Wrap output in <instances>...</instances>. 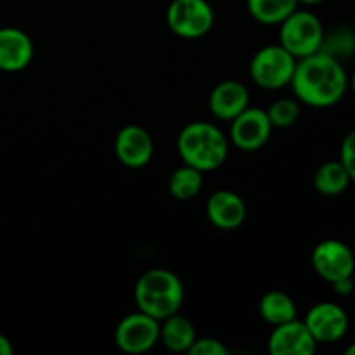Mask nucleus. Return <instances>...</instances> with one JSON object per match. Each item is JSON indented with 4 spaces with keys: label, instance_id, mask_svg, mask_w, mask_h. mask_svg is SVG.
Wrapping results in <instances>:
<instances>
[{
    "label": "nucleus",
    "instance_id": "obj_17",
    "mask_svg": "<svg viewBox=\"0 0 355 355\" xmlns=\"http://www.w3.org/2000/svg\"><path fill=\"white\" fill-rule=\"evenodd\" d=\"M260 318L270 326H279L297 319V305L295 300L284 291H269L260 298Z\"/></svg>",
    "mask_w": 355,
    "mask_h": 355
},
{
    "label": "nucleus",
    "instance_id": "obj_18",
    "mask_svg": "<svg viewBox=\"0 0 355 355\" xmlns=\"http://www.w3.org/2000/svg\"><path fill=\"white\" fill-rule=\"evenodd\" d=\"M350 175L342 162H326L315 170L314 187L322 196H340L350 186Z\"/></svg>",
    "mask_w": 355,
    "mask_h": 355
},
{
    "label": "nucleus",
    "instance_id": "obj_14",
    "mask_svg": "<svg viewBox=\"0 0 355 355\" xmlns=\"http://www.w3.org/2000/svg\"><path fill=\"white\" fill-rule=\"evenodd\" d=\"M208 106L215 118L231 121L250 106V92L243 82L224 80L210 92Z\"/></svg>",
    "mask_w": 355,
    "mask_h": 355
},
{
    "label": "nucleus",
    "instance_id": "obj_23",
    "mask_svg": "<svg viewBox=\"0 0 355 355\" xmlns=\"http://www.w3.org/2000/svg\"><path fill=\"white\" fill-rule=\"evenodd\" d=\"M189 355H227L229 349L217 338H196L191 349L187 350Z\"/></svg>",
    "mask_w": 355,
    "mask_h": 355
},
{
    "label": "nucleus",
    "instance_id": "obj_9",
    "mask_svg": "<svg viewBox=\"0 0 355 355\" xmlns=\"http://www.w3.org/2000/svg\"><path fill=\"white\" fill-rule=\"evenodd\" d=\"M312 267L315 274L328 283L354 276L355 252L338 239H324L312 252Z\"/></svg>",
    "mask_w": 355,
    "mask_h": 355
},
{
    "label": "nucleus",
    "instance_id": "obj_15",
    "mask_svg": "<svg viewBox=\"0 0 355 355\" xmlns=\"http://www.w3.org/2000/svg\"><path fill=\"white\" fill-rule=\"evenodd\" d=\"M208 220L222 231H234L246 220V203L239 194L222 189L207 201Z\"/></svg>",
    "mask_w": 355,
    "mask_h": 355
},
{
    "label": "nucleus",
    "instance_id": "obj_8",
    "mask_svg": "<svg viewBox=\"0 0 355 355\" xmlns=\"http://www.w3.org/2000/svg\"><path fill=\"white\" fill-rule=\"evenodd\" d=\"M272 128L266 110L248 106L231 120L229 139L239 151L255 153L269 142Z\"/></svg>",
    "mask_w": 355,
    "mask_h": 355
},
{
    "label": "nucleus",
    "instance_id": "obj_24",
    "mask_svg": "<svg viewBox=\"0 0 355 355\" xmlns=\"http://www.w3.org/2000/svg\"><path fill=\"white\" fill-rule=\"evenodd\" d=\"M340 162L349 172L350 180L355 182V130L349 132L343 139L342 148H340Z\"/></svg>",
    "mask_w": 355,
    "mask_h": 355
},
{
    "label": "nucleus",
    "instance_id": "obj_2",
    "mask_svg": "<svg viewBox=\"0 0 355 355\" xmlns=\"http://www.w3.org/2000/svg\"><path fill=\"white\" fill-rule=\"evenodd\" d=\"M177 151L184 165L207 173L220 168L229 155V139L208 121H193L180 130Z\"/></svg>",
    "mask_w": 355,
    "mask_h": 355
},
{
    "label": "nucleus",
    "instance_id": "obj_28",
    "mask_svg": "<svg viewBox=\"0 0 355 355\" xmlns=\"http://www.w3.org/2000/svg\"><path fill=\"white\" fill-rule=\"evenodd\" d=\"M349 87H350V89H352V92L355 94V69H354L352 76H350V78H349Z\"/></svg>",
    "mask_w": 355,
    "mask_h": 355
},
{
    "label": "nucleus",
    "instance_id": "obj_20",
    "mask_svg": "<svg viewBox=\"0 0 355 355\" xmlns=\"http://www.w3.org/2000/svg\"><path fill=\"white\" fill-rule=\"evenodd\" d=\"M201 189H203V172L189 165L175 168L168 179V191L175 200H193L201 193Z\"/></svg>",
    "mask_w": 355,
    "mask_h": 355
},
{
    "label": "nucleus",
    "instance_id": "obj_19",
    "mask_svg": "<svg viewBox=\"0 0 355 355\" xmlns=\"http://www.w3.org/2000/svg\"><path fill=\"white\" fill-rule=\"evenodd\" d=\"M298 6V0H246L250 16L266 26L281 24Z\"/></svg>",
    "mask_w": 355,
    "mask_h": 355
},
{
    "label": "nucleus",
    "instance_id": "obj_29",
    "mask_svg": "<svg viewBox=\"0 0 355 355\" xmlns=\"http://www.w3.org/2000/svg\"><path fill=\"white\" fill-rule=\"evenodd\" d=\"M345 354H347V355H355V342L352 343V345H349V347H347Z\"/></svg>",
    "mask_w": 355,
    "mask_h": 355
},
{
    "label": "nucleus",
    "instance_id": "obj_7",
    "mask_svg": "<svg viewBox=\"0 0 355 355\" xmlns=\"http://www.w3.org/2000/svg\"><path fill=\"white\" fill-rule=\"evenodd\" d=\"M159 342V321L137 311L125 315L114 329V343L125 354L149 352Z\"/></svg>",
    "mask_w": 355,
    "mask_h": 355
},
{
    "label": "nucleus",
    "instance_id": "obj_22",
    "mask_svg": "<svg viewBox=\"0 0 355 355\" xmlns=\"http://www.w3.org/2000/svg\"><path fill=\"white\" fill-rule=\"evenodd\" d=\"M266 111L274 128H288L297 123L298 118H300V101L281 97V99L274 101L269 110Z\"/></svg>",
    "mask_w": 355,
    "mask_h": 355
},
{
    "label": "nucleus",
    "instance_id": "obj_25",
    "mask_svg": "<svg viewBox=\"0 0 355 355\" xmlns=\"http://www.w3.org/2000/svg\"><path fill=\"white\" fill-rule=\"evenodd\" d=\"M333 290H335V293L340 295V297H349V295H352L355 291L354 276L335 281V283H333Z\"/></svg>",
    "mask_w": 355,
    "mask_h": 355
},
{
    "label": "nucleus",
    "instance_id": "obj_21",
    "mask_svg": "<svg viewBox=\"0 0 355 355\" xmlns=\"http://www.w3.org/2000/svg\"><path fill=\"white\" fill-rule=\"evenodd\" d=\"M319 51L338 59V61L352 58L355 54V31L352 28L340 26L329 33H324Z\"/></svg>",
    "mask_w": 355,
    "mask_h": 355
},
{
    "label": "nucleus",
    "instance_id": "obj_12",
    "mask_svg": "<svg viewBox=\"0 0 355 355\" xmlns=\"http://www.w3.org/2000/svg\"><path fill=\"white\" fill-rule=\"evenodd\" d=\"M270 355H312L318 350V342L311 335L304 321H288L274 326L267 342Z\"/></svg>",
    "mask_w": 355,
    "mask_h": 355
},
{
    "label": "nucleus",
    "instance_id": "obj_6",
    "mask_svg": "<svg viewBox=\"0 0 355 355\" xmlns=\"http://www.w3.org/2000/svg\"><path fill=\"white\" fill-rule=\"evenodd\" d=\"M168 28L180 38L205 37L215 23V12L207 0H172L166 9Z\"/></svg>",
    "mask_w": 355,
    "mask_h": 355
},
{
    "label": "nucleus",
    "instance_id": "obj_11",
    "mask_svg": "<svg viewBox=\"0 0 355 355\" xmlns=\"http://www.w3.org/2000/svg\"><path fill=\"white\" fill-rule=\"evenodd\" d=\"M114 155L128 168H142L155 155V142L149 132L139 125H127L114 139Z\"/></svg>",
    "mask_w": 355,
    "mask_h": 355
},
{
    "label": "nucleus",
    "instance_id": "obj_5",
    "mask_svg": "<svg viewBox=\"0 0 355 355\" xmlns=\"http://www.w3.org/2000/svg\"><path fill=\"white\" fill-rule=\"evenodd\" d=\"M297 62L298 59L281 44L266 45L252 58L250 76L262 89L279 90L291 83Z\"/></svg>",
    "mask_w": 355,
    "mask_h": 355
},
{
    "label": "nucleus",
    "instance_id": "obj_10",
    "mask_svg": "<svg viewBox=\"0 0 355 355\" xmlns=\"http://www.w3.org/2000/svg\"><path fill=\"white\" fill-rule=\"evenodd\" d=\"M305 326L318 343H336L349 331V315L345 309L333 302L315 304L304 319Z\"/></svg>",
    "mask_w": 355,
    "mask_h": 355
},
{
    "label": "nucleus",
    "instance_id": "obj_1",
    "mask_svg": "<svg viewBox=\"0 0 355 355\" xmlns=\"http://www.w3.org/2000/svg\"><path fill=\"white\" fill-rule=\"evenodd\" d=\"M290 85L302 104L331 107L338 104L349 90V75L342 61L319 51L298 59Z\"/></svg>",
    "mask_w": 355,
    "mask_h": 355
},
{
    "label": "nucleus",
    "instance_id": "obj_4",
    "mask_svg": "<svg viewBox=\"0 0 355 355\" xmlns=\"http://www.w3.org/2000/svg\"><path fill=\"white\" fill-rule=\"evenodd\" d=\"M324 33V26L314 12L297 9L279 24V44L297 59H304L319 52Z\"/></svg>",
    "mask_w": 355,
    "mask_h": 355
},
{
    "label": "nucleus",
    "instance_id": "obj_26",
    "mask_svg": "<svg viewBox=\"0 0 355 355\" xmlns=\"http://www.w3.org/2000/svg\"><path fill=\"white\" fill-rule=\"evenodd\" d=\"M14 352V347L10 343V340L6 335L0 333V355H10Z\"/></svg>",
    "mask_w": 355,
    "mask_h": 355
},
{
    "label": "nucleus",
    "instance_id": "obj_3",
    "mask_svg": "<svg viewBox=\"0 0 355 355\" xmlns=\"http://www.w3.org/2000/svg\"><path fill=\"white\" fill-rule=\"evenodd\" d=\"M134 295L137 311L158 321L177 314L184 304L182 281L168 269H151L142 274Z\"/></svg>",
    "mask_w": 355,
    "mask_h": 355
},
{
    "label": "nucleus",
    "instance_id": "obj_13",
    "mask_svg": "<svg viewBox=\"0 0 355 355\" xmlns=\"http://www.w3.org/2000/svg\"><path fill=\"white\" fill-rule=\"evenodd\" d=\"M35 47L30 35L19 28H0V69L7 73L23 71L33 61Z\"/></svg>",
    "mask_w": 355,
    "mask_h": 355
},
{
    "label": "nucleus",
    "instance_id": "obj_27",
    "mask_svg": "<svg viewBox=\"0 0 355 355\" xmlns=\"http://www.w3.org/2000/svg\"><path fill=\"white\" fill-rule=\"evenodd\" d=\"M300 3H304V6H319V3L326 2V0H298Z\"/></svg>",
    "mask_w": 355,
    "mask_h": 355
},
{
    "label": "nucleus",
    "instance_id": "obj_16",
    "mask_svg": "<svg viewBox=\"0 0 355 355\" xmlns=\"http://www.w3.org/2000/svg\"><path fill=\"white\" fill-rule=\"evenodd\" d=\"M196 329L193 322L179 312L159 321V342L170 352H187L196 340Z\"/></svg>",
    "mask_w": 355,
    "mask_h": 355
}]
</instances>
